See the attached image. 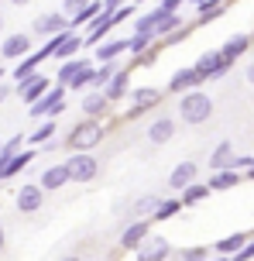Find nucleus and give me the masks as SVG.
Returning <instances> with one entry per match:
<instances>
[{"label":"nucleus","instance_id":"f257e3e1","mask_svg":"<svg viewBox=\"0 0 254 261\" xmlns=\"http://www.w3.org/2000/svg\"><path fill=\"white\" fill-rule=\"evenodd\" d=\"M179 117L186 120V124H206V120L213 117V96L203 90H189L179 96Z\"/></svg>","mask_w":254,"mask_h":261},{"label":"nucleus","instance_id":"f03ea898","mask_svg":"<svg viewBox=\"0 0 254 261\" xmlns=\"http://www.w3.org/2000/svg\"><path fill=\"white\" fill-rule=\"evenodd\" d=\"M103 134H107V130H103V124H100V120H93V117H86L82 120V124H76V127H72V134H69V151H93L96 144L103 141Z\"/></svg>","mask_w":254,"mask_h":261},{"label":"nucleus","instance_id":"7ed1b4c3","mask_svg":"<svg viewBox=\"0 0 254 261\" xmlns=\"http://www.w3.org/2000/svg\"><path fill=\"white\" fill-rule=\"evenodd\" d=\"M62 110H66V86H62V83H55V86L45 93V96H41L38 103L27 107L31 120H41V117H45V120H55Z\"/></svg>","mask_w":254,"mask_h":261},{"label":"nucleus","instance_id":"20e7f679","mask_svg":"<svg viewBox=\"0 0 254 261\" xmlns=\"http://www.w3.org/2000/svg\"><path fill=\"white\" fill-rule=\"evenodd\" d=\"M69 165V175H72V182H93L96 175H100V158H93L90 151H72V158H66Z\"/></svg>","mask_w":254,"mask_h":261},{"label":"nucleus","instance_id":"39448f33","mask_svg":"<svg viewBox=\"0 0 254 261\" xmlns=\"http://www.w3.org/2000/svg\"><path fill=\"white\" fill-rule=\"evenodd\" d=\"M82 45H86V38H82L79 31H62V35H55V38H48V48H52V59H59V62H69V59H76V52H79Z\"/></svg>","mask_w":254,"mask_h":261},{"label":"nucleus","instance_id":"423d86ee","mask_svg":"<svg viewBox=\"0 0 254 261\" xmlns=\"http://www.w3.org/2000/svg\"><path fill=\"white\" fill-rule=\"evenodd\" d=\"M230 65H234V62H227V59H223V52L216 48V52H206V55H200V59H196V72H200L203 79H223Z\"/></svg>","mask_w":254,"mask_h":261},{"label":"nucleus","instance_id":"0eeeda50","mask_svg":"<svg viewBox=\"0 0 254 261\" xmlns=\"http://www.w3.org/2000/svg\"><path fill=\"white\" fill-rule=\"evenodd\" d=\"M45 203V186L41 182H27L17 189V213H38Z\"/></svg>","mask_w":254,"mask_h":261},{"label":"nucleus","instance_id":"6e6552de","mask_svg":"<svg viewBox=\"0 0 254 261\" xmlns=\"http://www.w3.org/2000/svg\"><path fill=\"white\" fill-rule=\"evenodd\" d=\"M196 179H200V165L196 162H179L172 169V175H168V189L172 193H186Z\"/></svg>","mask_w":254,"mask_h":261},{"label":"nucleus","instance_id":"1a4fd4ad","mask_svg":"<svg viewBox=\"0 0 254 261\" xmlns=\"http://www.w3.org/2000/svg\"><path fill=\"white\" fill-rule=\"evenodd\" d=\"M48 90H52V83H48V76H41V72H35V76L24 79V83H17V96H21L27 107L38 103V100H41Z\"/></svg>","mask_w":254,"mask_h":261},{"label":"nucleus","instance_id":"9d476101","mask_svg":"<svg viewBox=\"0 0 254 261\" xmlns=\"http://www.w3.org/2000/svg\"><path fill=\"white\" fill-rule=\"evenodd\" d=\"M131 110H127V120L141 117L145 110H151V107L161 100V90H155V86H141V90H131Z\"/></svg>","mask_w":254,"mask_h":261},{"label":"nucleus","instance_id":"9b49d317","mask_svg":"<svg viewBox=\"0 0 254 261\" xmlns=\"http://www.w3.org/2000/svg\"><path fill=\"white\" fill-rule=\"evenodd\" d=\"M155 14V38H168V35H175V31H182L186 28V21H182V14L179 11H165V7H158Z\"/></svg>","mask_w":254,"mask_h":261},{"label":"nucleus","instance_id":"f8f14e48","mask_svg":"<svg viewBox=\"0 0 254 261\" xmlns=\"http://www.w3.org/2000/svg\"><path fill=\"white\" fill-rule=\"evenodd\" d=\"M203 83H206V79L196 72V65H189V69H179V72L168 79V93H179V96H182V93H189V90H200Z\"/></svg>","mask_w":254,"mask_h":261},{"label":"nucleus","instance_id":"ddd939ff","mask_svg":"<svg viewBox=\"0 0 254 261\" xmlns=\"http://www.w3.org/2000/svg\"><path fill=\"white\" fill-rule=\"evenodd\" d=\"M0 55L4 59H27L31 55V35H24V31H17V35H7L4 38V45H0Z\"/></svg>","mask_w":254,"mask_h":261},{"label":"nucleus","instance_id":"4468645a","mask_svg":"<svg viewBox=\"0 0 254 261\" xmlns=\"http://www.w3.org/2000/svg\"><path fill=\"white\" fill-rule=\"evenodd\" d=\"M168 251H172V244H168L165 237L151 234L141 248L134 251V254H137V261H165V258H168Z\"/></svg>","mask_w":254,"mask_h":261},{"label":"nucleus","instance_id":"2eb2a0df","mask_svg":"<svg viewBox=\"0 0 254 261\" xmlns=\"http://www.w3.org/2000/svg\"><path fill=\"white\" fill-rule=\"evenodd\" d=\"M62 31H69V14H41L38 21H35V35L55 38V35H62Z\"/></svg>","mask_w":254,"mask_h":261},{"label":"nucleus","instance_id":"dca6fc26","mask_svg":"<svg viewBox=\"0 0 254 261\" xmlns=\"http://www.w3.org/2000/svg\"><path fill=\"white\" fill-rule=\"evenodd\" d=\"M148 237H151V230H148V220H134L131 227L121 234V248H124V251H137V248L148 241Z\"/></svg>","mask_w":254,"mask_h":261},{"label":"nucleus","instance_id":"f3484780","mask_svg":"<svg viewBox=\"0 0 254 261\" xmlns=\"http://www.w3.org/2000/svg\"><path fill=\"white\" fill-rule=\"evenodd\" d=\"M45 189H62V186L72 182V175H69V165L66 162H59V165H48V169L41 172V179H38Z\"/></svg>","mask_w":254,"mask_h":261},{"label":"nucleus","instance_id":"a211bd4d","mask_svg":"<svg viewBox=\"0 0 254 261\" xmlns=\"http://www.w3.org/2000/svg\"><path fill=\"white\" fill-rule=\"evenodd\" d=\"M175 138V120L172 117H158L148 124V141L151 144H168Z\"/></svg>","mask_w":254,"mask_h":261},{"label":"nucleus","instance_id":"6ab92c4d","mask_svg":"<svg viewBox=\"0 0 254 261\" xmlns=\"http://www.w3.org/2000/svg\"><path fill=\"white\" fill-rule=\"evenodd\" d=\"M107 107H110V100H107V93L103 90H90L86 93V96H82V114H86V117H103V114H107Z\"/></svg>","mask_w":254,"mask_h":261},{"label":"nucleus","instance_id":"aec40b11","mask_svg":"<svg viewBox=\"0 0 254 261\" xmlns=\"http://www.w3.org/2000/svg\"><path fill=\"white\" fill-rule=\"evenodd\" d=\"M110 28H117V21H114V14H110V11H103V14L93 21V24L86 28V45H100Z\"/></svg>","mask_w":254,"mask_h":261},{"label":"nucleus","instance_id":"412c9836","mask_svg":"<svg viewBox=\"0 0 254 261\" xmlns=\"http://www.w3.org/2000/svg\"><path fill=\"white\" fill-rule=\"evenodd\" d=\"M127 52V38H103L96 45V59L100 62H114V59H121Z\"/></svg>","mask_w":254,"mask_h":261},{"label":"nucleus","instance_id":"4be33fe9","mask_svg":"<svg viewBox=\"0 0 254 261\" xmlns=\"http://www.w3.org/2000/svg\"><path fill=\"white\" fill-rule=\"evenodd\" d=\"M100 14H103V0H93V4H90V7H82L76 17H69V28H72V31H79V28H90L96 17H100Z\"/></svg>","mask_w":254,"mask_h":261},{"label":"nucleus","instance_id":"5701e85b","mask_svg":"<svg viewBox=\"0 0 254 261\" xmlns=\"http://www.w3.org/2000/svg\"><path fill=\"white\" fill-rule=\"evenodd\" d=\"M107 100L110 103H117V100H121V96H127V93H131V72H114V79H110L107 83Z\"/></svg>","mask_w":254,"mask_h":261},{"label":"nucleus","instance_id":"b1692460","mask_svg":"<svg viewBox=\"0 0 254 261\" xmlns=\"http://www.w3.org/2000/svg\"><path fill=\"white\" fill-rule=\"evenodd\" d=\"M247 48H251V35H234V38L223 41V48H220V52H223V59H227V62H237Z\"/></svg>","mask_w":254,"mask_h":261},{"label":"nucleus","instance_id":"393cba45","mask_svg":"<svg viewBox=\"0 0 254 261\" xmlns=\"http://www.w3.org/2000/svg\"><path fill=\"white\" fill-rule=\"evenodd\" d=\"M234 186H241V172L237 169H220V172H213V179H210V189H213V193H223V189H234Z\"/></svg>","mask_w":254,"mask_h":261},{"label":"nucleus","instance_id":"a878e982","mask_svg":"<svg viewBox=\"0 0 254 261\" xmlns=\"http://www.w3.org/2000/svg\"><path fill=\"white\" fill-rule=\"evenodd\" d=\"M230 165H234V144H230V141H220L213 148V155H210V169L220 172V169H230Z\"/></svg>","mask_w":254,"mask_h":261},{"label":"nucleus","instance_id":"bb28decb","mask_svg":"<svg viewBox=\"0 0 254 261\" xmlns=\"http://www.w3.org/2000/svg\"><path fill=\"white\" fill-rule=\"evenodd\" d=\"M31 162H35V148H31V151H17L14 158H7V169H4V179H14V175H17V172H24L27 165H31ZM4 179H0V182H4Z\"/></svg>","mask_w":254,"mask_h":261},{"label":"nucleus","instance_id":"cd10ccee","mask_svg":"<svg viewBox=\"0 0 254 261\" xmlns=\"http://www.w3.org/2000/svg\"><path fill=\"white\" fill-rule=\"evenodd\" d=\"M86 65H90L86 59H69V62H62V65H59V76H55V79H59V83H62V86L69 90V83H72V79L79 76V72L86 69Z\"/></svg>","mask_w":254,"mask_h":261},{"label":"nucleus","instance_id":"c85d7f7f","mask_svg":"<svg viewBox=\"0 0 254 261\" xmlns=\"http://www.w3.org/2000/svg\"><path fill=\"white\" fill-rule=\"evenodd\" d=\"M247 244V234H230L223 237V241H216V254H227V258H234L237 251Z\"/></svg>","mask_w":254,"mask_h":261},{"label":"nucleus","instance_id":"c756f323","mask_svg":"<svg viewBox=\"0 0 254 261\" xmlns=\"http://www.w3.org/2000/svg\"><path fill=\"white\" fill-rule=\"evenodd\" d=\"M182 206H186V203H182V196H172V199H161L151 220H172V217H175V213H179Z\"/></svg>","mask_w":254,"mask_h":261},{"label":"nucleus","instance_id":"7c9ffc66","mask_svg":"<svg viewBox=\"0 0 254 261\" xmlns=\"http://www.w3.org/2000/svg\"><path fill=\"white\" fill-rule=\"evenodd\" d=\"M158 196H141V199H137V203H134V217H137V220H151V217H155V210H158Z\"/></svg>","mask_w":254,"mask_h":261},{"label":"nucleus","instance_id":"2f4dec72","mask_svg":"<svg viewBox=\"0 0 254 261\" xmlns=\"http://www.w3.org/2000/svg\"><path fill=\"white\" fill-rule=\"evenodd\" d=\"M210 193H213V189H210V182H192L186 193H182V203H186V206H196V203H203Z\"/></svg>","mask_w":254,"mask_h":261},{"label":"nucleus","instance_id":"473e14b6","mask_svg":"<svg viewBox=\"0 0 254 261\" xmlns=\"http://www.w3.org/2000/svg\"><path fill=\"white\" fill-rule=\"evenodd\" d=\"M151 41H155V35H131L127 38V52L141 59L145 52H151Z\"/></svg>","mask_w":254,"mask_h":261},{"label":"nucleus","instance_id":"72a5a7b5","mask_svg":"<svg viewBox=\"0 0 254 261\" xmlns=\"http://www.w3.org/2000/svg\"><path fill=\"white\" fill-rule=\"evenodd\" d=\"M55 130H59V127H55V120H45L38 130H31V138H27V141H31V144H48L55 138Z\"/></svg>","mask_w":254,"mask_h":261},{"label":"nucleus","instance_id":"f704fd0d","mask_svg":"<svg viewBox=\"0 0 254 261\" xmlns=\"http://www.w3.org/2000/svg\"><path fill=\"white\" fill-rule=\"evenodd\" d=\"M227 11V4H213V0H206L200 7V21L196 24H206V21H213V17H220V14Z\"/></svg>","mask_w":254,"mask_h":261},{"label":"nucleus","instance_id":"c9c22d12","mask_svg":"<svg viewBox=\"0 0 254 261\" xmlns=\"http://www.w3.org/2000/svg\"><path fill=\"white\" fill-rule=\"evenodd\" d=\"M134 35H155V14H137L134 17Z\"/></svg>","mask_w":254,"mask_h":261},{"label":"nucleus","instance_id":"e433bc0d","mask_svg":"<svg viewBox=\"0 0 254 261\" xmlns=\"http://www.w3.org/2000/svg\"><path fill=\"white\" fill-rule=\"evenodd\" d=\"M86 86H93V65H86L79 76L69 83V90H86Z\"/></svg>","mask_w":254,"mask_h":261},{"label":"nucleus","instance_id":"4c0bfd02","mask_svg":"<svg viewBox=\"0 0 254 261\" xmlns=\"http://www.w3.org/2000/svg\"><path fill=\"white\" fill-rule=\"evenodd\" d=\"M21 144H24V134H14L11 141H4V158H14L17 151H24Z\"/></svg>","mask_w":254,"mask_h":261},{"label":"nucleus","instance_id":"58836bf2","mask_svg":"<svg viewBox=\"0 0 254 261\" xmlns=\"http://www.w3.org/2000/svg\"><path fill=\"white\" fill-rule=\"evenodd\" d=\"M90 4H93V0H66V4H62V14L76 17V14H79L82 7H90Z\"/></svg>","mask_w":254,"mask_h":261},{"label":"nucleus","instance_id":"ea45409f","mask_svg":"<svg viewBox=\"0 0 254 261\" xmlns=\"http://www.w3.org/2000/svg\"><path fill=\"white\" fill-rule=\"evenodd\" d=\"M234 261H254V241H247V244L234 254Z\"/></svg>","mask_w":254,"mask_h":261},{"label":"nucleus","instance_id":"a19ab883","mask_svg":"<svg viewBox=\"0 0 254 261\" xmlns=\"http://www.w3.org/2000/svg\"><path fill=\"white\" fill-rule=\"evenodd\" d=\"M131 14H134V4H127V7H121V11H114V21H117V24H124Z\"/></svg>","mask_w":254,"mask_h":261},{"label":"nucleus","instance_id":"79ce46f5","mask_svg":"<svg viewBox=\"0 0 254 261\" xmlns=\"http://www.w3.org/2000/svg\"><path fill=\"white\" fill-rule=\"evenodd\" d=\"M127 4H131V0H103V11H121V7H127Z\"/></svg>","mask_w":254,"mask_h":261},{"label":"nucleus","instance_id":"37998d69","mask_svg":"<svg viewBox=\"0 0 254 261\" xmlns=\"http://www.w3.org/2000/svg\"><path fill=\"white\" fill-rule=\"evenodd\" d=\"M182 4H186V0H161V4H158V7H165V11H179V7H182Z\"/></svg>","mask_w":254,"mask_h":261},{"label":"nucleus","instance_id":"c03bdc74","mask_svg":"<svg viewBox=\"0 0 254 261\" xmlns=\"http://www.w3.org/2000/svg\"><path fill=\"white\" fill-rule=\"evenodd\" d=\"M244 76H247V83L254 86V55H251V62H247V69H244Z\"/></svg>","mask_w":254,"mask_h":261},{"label":"nucleus","instance_id":"a18cd8bd","mask_svg":"<svg viewBox=\"0 0 254 261\" xmlns=\"http://www.w3.org/2000/svg\"><path fill=\"white\" fill-rule=\"evenodd\" d=\"M4 244H7V230H4V223H0V251H4Z\"/></svg>","mask_w":254,"mask_h":261},{"label":"nucleus","instance_id":"49530a36","mask_svg":"<svg viewBox=\"0 0 254 261\" xmlns=\"http://www.w3.org/2000/svg\"><path fill=\"white\" fill-rule=\"evenodd\" d=\"M14 7H27V4H31V0H11Z\"/></svg>","mask_w":254,"mask_h":261},{"label":"nucleus","instance_id":"de8ad7c7","mask_svg":"<svg viewBox=\"0 0 254 261\" xmlns=\"http://www.w3.org/2000/svg\"><path fill=\"white\" fill-rule=\"evenodd\" d=\"M4 100H7V86H0V103H4Z\"/></svg>","mask_w":254,"mask_h":261},{"label":"nucleus","instance_id":"09e8293b","mask_svg":"<svg viewBox=\"0 0 254 261\" xmlns=\"http://www.w3.org/2000/svg\"><path fill=\"white\" fill-rule=\"evenodd\" d=\"M216 261H234V258H227V254H220V258H216Z\"/></svg>","mask_w":254,"mask_h":261},{"label":"nucleus","instance_id":"8fccbe9b","mask_svg":"<svg viewBox=\"0 0 254 261\" xmlns=\"http://www.w3.org/2000/svg\"><path fill=\"white\" fill-rule=\"evenodd\" d=\"M131 4H134V7H141V4H145V0H131Z\"/></svg>","mask_w":254,"mask_h":261},{"label":"nucleus","instance_id":"3c124183","mask_svg":"<svg viewBox=\"0 0 254 261\" xmlns=\"http://www.w3.org/2000/svg\"><path fill=\"white\" fill-rule=\"evenodd\" d=\"M182 261H206V258H182Z\"/></svg>","mask_w":254,"mask_h":261},{"label":"nucleus","instance_id":"603ef678","mask_svg":"<svg viewBox=\"0 0 254 261\" xmlns=\"http://www.w3.org/2000/svg\"><path fill=\"white\" fill-rule=\"evenodd\" d=\"M62 261H79V258H62Z\"/></svg>","mask_w":254,"mask_h":261},{"label":"nucleus","instance_id":"864d4df0","mask_svg":"<svg viewBox=\"0 0 254 261\" xmlns=\"http://www.w3.org/2000/svg\"><path fill=\"white\" fill-rule=\"evenodd\" d=\"M4 76H7V72H4V69H0V79H4Z\"/></svg>","mask_w":254,"mask_h":261},{"label":"nucleus","instance_id":"5fc2aeb1","mask_svg":"<svg viewBox=\"0 0 254 261\" xmlns=\"http://www.w3.org/2000/svg\"><path fill=\"white\" fill-rule=\"evenodd\" d=\"M0 31H4V17H0Z\"/></svg>","mask_w":254,"mask_h":261},{"label":"nucleus","instance_id":"6e6d98bb","mask_svg":"<svg viewBox=\"0 0 254 261\" xmlns=\"http://www.w3.org/2000/svg\"><path fill=\"white\" fill-rule=\"evenodd\" d=\"M0 155H4V144H0Z\"/></svg>","mask_w":254,"mask_h":261}]
</instances>
